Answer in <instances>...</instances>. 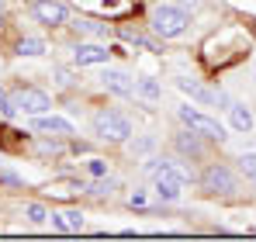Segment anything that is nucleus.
Here are the masks:
<instances>
[{"label":"nucleus","mask_w":256,"mask_h":242,"mask_svg":"<svg viewBox=\"0 0 256 242\" xmlns=\"http://www.w3.org/2000/svg\"><path fill=\"white\" fill-rule=\"evenodd\" d=\"M10 100H14V108L24 111L28 118L48 114V111H52V97H48L45 90H38V86H18V90L10 94Z\"/></svg>","instance_id":"39448f33"},{"label":"nucleus","mask_w":256,"mask_h":242,"mask_svg":"<svg viewBox=\"0 0 256 242\" xmlns=\"http://www.w3.org/2000/svg\"><path fill=\"white\" fill-rule=\"evenodd\" d=\"M73 28H76L80 35H94V38L108 35V24H100V21H94V18H76V21H73Z\"/></svg>","instance_id":"a211bd4d"},{"label":"nucleus","mask_w":256,"mask_h":242,"mask_svg":"<svg viewBox=\"0 0 256 242\" xmlns=\"http://www.w3.org/2000/svg\"><path fill=\"white\" fill-rule=\"evenodd\" d=\"M176 118L184 128H190V132H198L201 138H208V142H225L228 135H225V124L212 114H204V111H198V108H190V104H180L176 108Z\"/></svg>","instance_id":"20e7f679"},{"label":"nucleus","mask_w":256,"mask_h":242,"mask_svg":"<svg viewBox=\"0 0 256 242\" xmlns=\"http://www.w3.org/2000/svg\"><path fill=\"white\" fill-rule=\"evenodd\" d=\"M32 128L38 135H52V138H73V124L66 118H59V114H35Z\"/></svg>","instance_id":"6e6552de"},{"label":"nucleus","mask_w":256,"mask_h":242,"mask_svg":"<svg viewBox=\"0 0 256 242\" xmlns=\"http://www.w3.org/2000/svg\"><path fill=\"white\" fill-rule=\"evenodd\" d=\"M225 111H228V124H232V132H239V135H250V132H253L256 118H253V111H250L242 100H232Z\"/></svg>","instance_id":"4468645a"},{"label":"nucleus","mask_w":256,"mask_h":242,"mask_svg":"<svg viewBox=\"0 0 256 242\" xmlns=\"http://www.w3.org/2000/svg\"><path fill=\"white\" fill-rule=\"evenodd\" d=\"M0 28H4V0H0Z\"/></svg>","instance_id":"bb28decb"},{"label":"nucleus","mask_w":256,"mask_h":242,"mask_svg":"<svg viewBox=\"0 0 256 242\" xmlns=\"http://www.w3.org/2000/svg\"><path fill=\"white\" fill-rule=\"evenodd\" d=\"M73 62L76 66H108L111 62V48H104L97 42H76L73 45Z\"/></svg>","instance_id":"0eeeda50"},{"label":"nucleus","mask_w":256,"mask_h":242,"mask_svg":"<svg viewBox=\"0 0 256 242\" xmlns=\"http://www.w3.org/2000/svg\"><path fill=\"white\" fill-rule=\"evenodd\" d=\"M198 184H201V190H204L208 198H232V194L239 190V176H236L232 166H225V162H208L204 173L198 176Z\"/></svg>","instance_id":"7ed1b4c3"},{"label":"nucleus","mask_w":256,"mask_h":242,"mask_svg":"<svg viewBox=\"0 0 256 242\" xmlns=\"http://www.w3.org/2000/svg\"><path fill=\"white\" fill-rule=\"evenodd\" d=\"M14 52H18V56H45L48 45H45V38H38V35H21L18 45H14Z\"/></svg>","instance_id":"dca6fc26"},{"label":"nucleus","mask_w":256,"mask_h":242,"mask_svg":"<svg viewBox=\"0 0 256 242\" xmlns=\"http://www.w3.org/2000/svg\"><path fill=\"white\" fill-rule=\"evenodd\" d=\"M48 222H52V228H56V232H66V236H76V232H84V211H80V208L52 211V214H48Z\"/></svg>","instance_id":"f8f14e48"},{"label":"nucleus","mask_w":256,"mask_h":242,"mask_svg":"<svg viewBox=\"0 0 256 242\" xmlns=\"http://www.w3.org/2000/svg\"><path fill=\"white\" fill-rule=\"evenodd\" d=\"M97 80H100V86H104L108 94H118V97H135V80L128 76L125 70H104Z\"/></svg>","instance_id":"1a4fd4ad"},{"label":"nucleus","mask_w":256,"mask_h":242,"mask_svg":"<svg viewBox=\"0 0 256 242\" xmlns=\"http://www.w3.org/2000/svg\"><path fill=\"white\" fill-rule=\"evenodd\" d=\"M239 170H242V176H246V180L256 187V149H253V152H242V156H239Z\"/></svg>","instance_id":"aec40b11"},{"label":"nucleus","mask_w":256,"mask_h":242,"mask_svg":"<svg viewBox=\"0 0 256 242\" xmlns=\"http://www.w3.org/2000/svg\"><path fill=\"white\" fill-rule=\"evenodd\" d=\"M118 190V180H108V176H97L90 187H86V194H94V198H111Z\"/></svg>","instance_id":"6ab92c4d"},{"label":"nucleus","mask_w":256,"mask_h":242,"mask_svg":"<svg viewBox=\"0 0 256 242\" xmlns=\"http://www.w3.org/2000/svg\"><path fill=\"white\" fill-rule=\"evenodd\" d=\"M0 184H10V187H21L24 180H21L18 173H7V170H4V173H0Z\"/></svg>","instance_id":"a878e982"},{"label":"nucleus","mask_w":256,"mask_h":242,"mask_svg":"<svg viewBox=\"0 0 256 242\" xmlns=\"http://www.w3.org/2000/svg\"><path fill=\"white\" fill-rule=\"evenodd\" d=\"M135 97L146 100V104H160L163 100V83L156 76H142V80H135Z\"/></svg>","instance_id":"2eb2a0df"},{"label":"nucleus","mask_w":256,"mask_h":242,"mask_svg":"<svg viewBox=\"0 0 256 242\" xmlns=\"http://www.w3.org/2000/svg\"><path fill=\"white\" fill-rule=\"evenodd\" d=\"M52 80L59 83V86H66V90H70V86H73V73H70V70H66V66H52Z\"/></svg>","instance_id":"5701e85b"},{"label":"nucleus","mask_w":256,"mask_h":242,"mask_svg":"<svg viewBox=\"0 0 256 242\" xmlns=\"http://www.w3.org/2000/svg\"><path fill=\"white\" fill-rule=\"evenodd\" d=\"M48 214H52V211H48L42 201H28V204H24V218H28V225H45Z\"/></svg>","instance_id":"f3484780"},{"label":"nucleus","mask_w":256,"mask_h":242,"mask_svg":"<svg viewBox=\"0 0 256 242\" xmlns=\"http://www.w3.org/2000/svg\"><path fill=\"white\" fill-rule=\"evenodd\" d=\"M0 114H4L7 121L18 118V108H14V100H10V94H7L4 86H0Z\"/></svg>","instance_id":"412c9836"},{"label":"nucleus","mask_w":256,"mask_h":242,"mask_svg":"<svg viewBox=\"0 0 256 242\" xmlns=\"http://www.w3.org/2000/svg\"><path fill=\"white\" fill-rule=\"evenodd\" d=\"M176 90H184L190 100H198L201 108H218V94L214 90H208L204 83L190 80V76H176Z\"/></svg>","instance_id":"9b49d317"},{"label":"nucleus","mask_w":256,"mask_h":242,"mask_svg":"<svg viewBox=\"0 0 256 242\" xmlns=\"http://www.w3.org/2000/svg\"><path fill=\"white\" fill-rule=\"evenodd\" d=\"M32 18L45 28H62L70 21V10L59 0H32Z\"/></svg>","instance_id":"423d86ee"},{"label":"nucleus","mask_w":256,"mask_h":242,"mask_svg":"<svg viewBox=\"0 0 256 242\" xmlns=\"http://www.w3.org/2000/svg\"><path fill=\"white\" fill-rule=\"evenodd\" d=\"M90 132H94L100 142L125 146L128 138H132V121H128V114L114 111V108H100V111H94V118H90Z\"/></svg>","instance_id":"f257e3e1"},{"label":"nucleus","mask_w":256,"mask_h":242,"mask_svg":"<svg viewBox=\"0 0 256 242\" xmlns=\"http://www.w3.org/2000/svg\"><path fill=\"white\" fill-rule=\"evenodd\" d=\"M146 204H149V194H146V190H142V187H138V190H132V194H128V208H146Z\"/></svg>","instance_id":"393cba45"},{"label":"nucleus","mask_w":256,"mask_h":242,"mask_svg":"<svg viewBox=\"0 0 256 242\" xmlns=\"http://www.w3.org/2000/svg\"><path fill=\"white\" fill-rule=\"evenodd\" d=\"M86 176H94V180H97V176H108V162L104 160H86Z\"/></svg>","instance_id":"b1692460"},{"label":"nucleus","mask_w":256,"mask_h":242,"mask_svg":"<svg viewBox=\"0 0 256 242\" xmlns=\"http://www.w3.org/2000/svg\"><path fill=\"white\" fill-rule=\"evenodd\" d=\"M187 24H190V14L184 10V7H173V4H160V7H152L149 10V32L156 35V38H180L184 32H187Z\"/></svg>","instance_id":"f03ea898"},{"label":"nucleus","mask_w":256,"mask_h":242,"mask_svg":"<svg viewBox=\"0 0 256 242\" xmlns=\"http://www.w3.org/2000/svg\"><path fill=\"white\" fill-rule=\"evenodd\" d=\"M152 194L163 204H176L180 194H184V180H176L170 173H160V176H152Z\"/></svg>","instance_id":"ddd939ff"},{"label":"nucleus","mask_w":256,"mask_h":242,"mask_svg":"<svg viewBox=\"0 0 256 242\" xmlns=\"http://www.w3.org/2000/svg\"><path fill=\"white\" fill-rule=\"evenodd\" d=\"M253 24H256V21H253Z\"/></svg>","instance_id":"cd10ccee"},{"label":"nucleus","mask_w":256,"mask_h":242,"mask_svg":"<svg viewBox=\"0 0 256 242\" xmlns=\"http://www.w3.org/2000/svg\"><path fill=\"white\" fill-rule=\"evenodd\" d=\"M173 149H176V156H184V160H204L201 135H198V132H190V128H184V132H176V135H173Z\"/></svg>","instance_id":"9d476101"},{"label":"nucleus","mask_w":256,"mask_h":242,"mask_svg":"<svg viewBox=\"0 0 256 242\" xmlns=\"http://www.w3.org/2000/svg\"><path fill=\"white\" fill-rule=\"evenodd\" d=\"M125 146H128V152H135V156H142V152H149V149L156 146V138H149V135H146V138H135V142L128 138Z\"/></svg>","instance_id":"4be33fe9"}]
</instances>
